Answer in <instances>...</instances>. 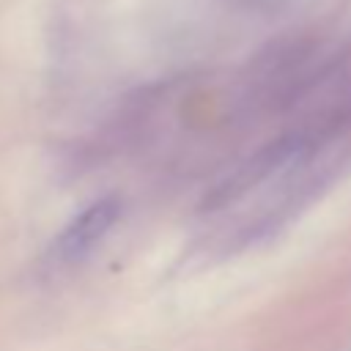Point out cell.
<instances>
[{"label": "cell", "mask_w": 351, "mask_h": 351, "mask_svg": "<svg viewBox=\"0 0 351 351\" xmlns=\"http://www.w3.org/2000/svg\"><path fill=\"white\" fill-rule=\"evenodd\" d=\"M121 214V203L118 197H99L93 200L85 211H80L63 230L60 236L55 239L52 244V255L55 261H63V263H71L77 258H82L88 250H93L104 236L107 230L115 225Z\"/></svg>", "instance_id": "1"}]
</instances>
